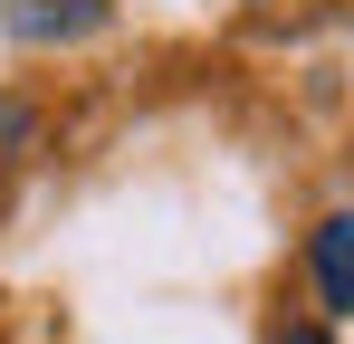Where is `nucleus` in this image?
<instances>
[{"mask_svg": "<svg viewBox=\"0 0 354 344\" xmlns=\"http://www.w3.org/2000/svg\"><path fill=\"white\" fill-rule=\"evenodd\" d=\"M278 344H326V335H316V325H288V335H278Z\"/></svg>", "mask_w": 354, "mask_h": 344, "instance_id": "obj_3", "label": "nucleus"}, {"mask_svg": "<svg viewBox=\"0 0 354 344\" xmlns=\"http://www.w3.org/2000/svg\"><path fill=\"white\" fill-rule=\"evenodd\" d=\"M316 296L335 316H354V211H335V220L316 229Z\"/></svg>", "mask_w": 354, "mask_h": 344, "instance_id": "obj_2", "label": "nucleus"}, {"mask_svg": "<svg viewBox=\"0 0 354 344\" xmlns=\"http://www.w3.org/2000/svg\"><path fill=\"white\" fill-rule=\"evenodd\" d=\"M0 19H10V39L48 48V39H86L106 19V0H0Z\"/></svg>", "mask_w": 354, "mask_h": 344, "instance_id": "obj_1", "label": "nucleus"}]
</instances>
